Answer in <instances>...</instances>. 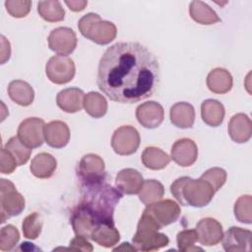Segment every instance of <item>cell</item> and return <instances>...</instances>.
<instances>
[{
    "mask_svg": "<svg viewBox=\"0 0 252 252\" xmlns=\"http://www.w3.org/2000/svg\"><path fill=\"white\" fill-rule=\"evenodd\" d=\"M198 241L205 246L217 245L222 238V225L213 218H205L196 225Z\"/></svg>",
    "mask_w": 252,
    "mask_h": 252,
    "instance_id": "cell-15",
    "label": "cell"
},
{
    "mask_svg": "<svg viewBox=\"0 0 252 252\" xmlns=\"http://www.w3.org/2000/svg\"><path fill=\"white\" fill-rule=\"evenodd\" d=\"M198 158V148L194 141L188 138L177 140L171 147V158L178 165H192Z\"/></svg>",
    "mask_w": 252,
    "mask_h": 252,
    "instance_id": "cell-16",
    "label": "cell"
},
{
    "mask_svg": "<svg viewBox=\"0 0 252 252\" xmlns=\"http://www.w3.org/2000/svg\"><path fill=\"white\" fill-rule=\"evenodd\" d=\"M83 106L86 112L94 118H100L105 115L107 111V101L105 97L96 92H90L85 94Z\"/></svg>",
    "mask_w": 252,
    "mask_h": 252,
    "instance_id": "cell-30",
    "label": "cell"
},
{
    "mask_svg": "<svg viewBox=\"0 0 252 252\" xmlns=\"http://www.w3.org/2000/svg\"><path fill=\"white\" fill-rule=\"evenodd\" d=\"M43 220L38 213H32L27 216L22 223L23 234L28 239H36L41 233Z\"/></svg>",
    "mask_w": 252,
    "mask_h": 252,
    "instance_id": "cell-34",
    "label": "cell"
},
{
    "mask_svg": "<svg viewBox=\"0 0 252 252\" xmlns=\"http://www.w3.org/2000/svg\"><path fill=\"white\" fill-rule=\"evenodd\" d=\"M20 239V233L13 224L5 225L0 230V250L11 251Z\"/></svg>",
    "mask_w": 252,
    "mask_h": 252,
    "instance_id": "cell-37",
    "label": "cell"
},
{
    "mask_svg": "<svg viewBox=\"0 0 252 252\" xmlns=\"http://www.w3.org/2000/svg\"><path fill=\"white\" fill-rule=\"evenodd\" d=\"M141 159L147 168L153 170L163 169L170 162L169 156L157 147H147L141 156Z\"/></svg>",
    "mask_w": 252,
    "mask_h": 252,
    "instance_id": "cell-29",
    "label": "cell"
},
{
    "mask_svg": "<svg viewBox=\"0 0 252 252\" xmlns=\"http://www.w3.org/2000/svg\"><path fill=\"white\" fill-rule=\"evenodd\" d=\"M224 106L217 99H206L201 104L202 120L211 127L220 126L224 118Z\"/></svg>",
    "mask_w": 252,
    "mask_h": 252,
    "instance_id": "cell-25",
    "label": "cell"
},
{
    "mask_svg": "<svg viewBox=\"0 0 252 252\" xmlns=\"http://www.w3.org/2000/svg\"><path fill=\"white\" fill-rule=\"evenodd\" d=\"M44 139L48 146L61 149L70 140V130L68 125L60 120L51 121L44 126Z\"/></svg>",
    "mask_w": 252,
    "mask_h": 252,
    "instance_id": "cell-18",
    "label": "cell"
},
{
    "mask_svg": "<svg viewBox=\"0 0 252 252\" xmlns=\"http://www.w3.org/2000/svg\"><path fill=\"white\" fill-rule=\"evenodd\" d=\"M198 241V234L196 229H184L178 232L176 236V242L178 250L181 252H191L202 250V248L195 246Z\"/></svg>",
    "mask_w": 252,
    "mask_h": 252,
    "instance_id": "cell-36",
    "label": "cell"
},
{
    "mask_svg": "<svg viewBox=\"0 0 252 252\" xmlns=\"http://www.w3.org/2000/svg\"><path fill=\"white\" fill-rule=\"evenodd\" d=\"M170 192L181 206L202 208L207 206L215 195L212 185L206 180L188 176L177 178L170 185Z\"/></svg>",
    "mask_w": 252,
    "mask_h": 252,
    "instance_id": "cell-3",
    "label": "cell"
},
{
    "mask_svg": "<svg viewBox=\"0 0 252 252\" xmlns=\"http://www.w3.org/2000/svg\"><path fill=\"white\" fill-rule=\"evenodd\" d=\"M18 166L16 159L11 155V153L2 148L1 150V158H0V171L3 174H11L14 172L16 167Z\"/></svg>",
    "mask_w": 252,
    "mask_h": 252,
    "instance_id": "cell-40",
    "label": "cell"
},
{
    "mask_svg": "<svg viewBox=\"0 0 252 252\" xmlns=\"http://www.w3.org/2000/svg\"><path fill=\"white\" fill-rule=\"evenodd\" d=\"M171 123L181 129L191 128L195 121V109L188 102H176L169 111Z\"/></svg>",
    "mask_w": 252,
    "mask_h": 252,
    "instance_id": "cell-22",
    "label": "cell"
},
{
    "mask_svg": "<svg viewBox=\"0 0 252 252\" xmlns=\"http://www.w3.org/2000/svg\"><path fill=\"white\" fill-rule=\"evenodd\" d=\"M49 48L58 55H69L77 46V35L75 32L66 27H59L51 31L47 37Z\"/></svg>",
    "mask_w": 252,
    "mask_h": 252,
    "instance_id": "cell-12",
    "label": "cell"
},
{
    "mask_svg": "<svg viewBox=\"0 0 252 252\" xmlns=\"http://www.w3.org/2000/svg\"><path fill=\"white\" fill-rule=\"evenodd\" d=\"M45 123L41 118L29 117L18 127V138L30 149L38 148L43 144Z\"/></svg>",
    "mask_w": 252,
    "mask_h": 252,
    "instance_id": "cell-11",
    "label": "cell"
},
{
    "mask_svg": "<svg viewBox=\"0 0 252 252\" xmlns=\"http://www.w3.org/2000/svg\"><path fill=\"white\" fill-rule=\"evenodd\" d=\"M37 12L44 21L50 23L63 21L65 17V11L57 0L39 1L37 3Z\"/></svg>",
    "mask_w": 252,
    "mask_h": 252,
    "instance_id": "cell-32",
    "label": "cell"
},
{
    "mask_svg": "<svg viewBox=\"0 0 252 252\" xmlns=\"http://www.w3.org/2000/svg\"><path fill=\"white\" fill-rule=\"evenodd\" d=\"M232 76L223 68L213 69L207 77V86L215 94H226L232 88Z\"/></svg>",
    "mask_w": 252,
    "mask_h": 252,
    "instance_id": "cell-23",
    "label": "cell"
},
{
    "mask_svg": "<svg viewBox=\"0 0 252 252\" xmlns=\"http://www.w3.org/2000/svg\"><path fill=\"white\" fill-rule=\"evenodd\" d=\"M10 98L19 105L29 106L34 98V92L32 86L22 80H14L8 86Z\"/></svg>",
    "mask_w": 252,
    "mask_h": 252,
    "instance_id": "cell-26",
    "label": "cell"
},
{
    "mask_svg": "<svg viewBox=\"0 0 252 252\" xmlns=\"http://www.w3.org/2000/svg\"><path fill=\"white\" fill-rule=\"evenodd\" d=\"M57 167L55 158L48 153L37 154L31 162V172L37 178H49Z\"/></svg>",
    "mask_w": 252,
    "mask_h": 252,
    "instance_id": "cell-24",
    "label": "cell"
},
{
    "mask_svg": "<svg viewBox=\"0 0 252 252\" xmlns=\"http://www.w3.org/2000/svg\"><path fill=\"white\" fill-rule=\"evenodd\" d=\"M158 229L160 228L152 220L142 214L132 238L136 250L156 251L168 245L169 238L164 233L158 232Z\"/></svg>",
    "mask_w": 252,
    "mask_h": 252,
    "instance_id": "cell-5",
    "label": "cell"
},
{
    "mask_svg": "<svg viewBox=\"0 0 252 252\" xmlns=\"http://www.w3.org/2000/svg\"><path fill=\"white\" fill-rule=\"evenodd\" d=\"M77 175L83 186L101 183L105 178L104 161L97 155H85L78 163Z\"/></svg>",
    "mask_w": 252,
    "mask_h": 252,
    "instance_id": "cell-7",
    "label": "cell"
},
{
    "mask_svg": "<svg viewBox=\"0 0 252 252\" xmlns=\"http://www.w3.org/2000/svg\"><path fill=\"white\" fill-rule=\"evenodd\" d=\"M144 183L142 174L134 168H124L120 170L115 178L118 190L127 195H134L140 192Z\"/></svg>",
    "mask_w": 252,
    "mask_h": 252,
    "instance_id": "cell-19",
    "label": "cell"
},
{
    "mask_svg": "<svg viewBox=\"0 0 252 252\" xmlns=\"http://www.w3.org/2000/svg\"><path fill=\"white\" fill-rule=\"evenodd\" d=\"M78 29L86 38L101 45L110 43L117 33V29L113 23L101 20L100 16L94 13H88L83 16L79 20Z\"/></svg>",
    "mask_w": 252,
    "mask_h": 252,
    "instance_id": "cell-4",
    "label": "cell"
},
{
    "mask_svg": "<svg viewBox=\"0 0 252 252\" xmlns=\"http://www.w3.org/2000/svg\"><path fill=\"white\" fill-rule=\"evenodd\" d=\"M132 250V251H136V248L134 246H130V244L128 242H124L121 244V246L114 248L113 250Z\"/></svg>",
    "mask_w": 252,
    "mask_h": 252,
    "instance_id": "cell-44",
    "label": "cell"
},
{
    "mask_svg": "<svg viewBox=\"0 0 252 252\" xmlns=\"http://www.w3.org/2000/svg\"><path fill=\"white\" fill-rule=\"evenodd\" d=\"M76 68L73 59L68 56L54 55L46 63L45 73L54 84L63 85L73 80Z\"/></svg>",
    "mask_w": 252,
    "mask_h": 252,
    "instance_id": "cell-9",
    "label": "cell"
},
{
    "mask_svg": "<svg viewBox=\"0 0 252 252\" xmlns=\"http://www.w3.org/2000/svg\"><path fill=\"white\" fill-rule=\"evenodd\" d=\"M71 224L76 235L92 239V233L95 226V221L89 212L77 205L72 211Z\"/></svg>",
    "mask_w": 252,
    "mask_h": 252,
    "instance_id": "cell-20",
    "label": "cell"
},
{
    "mask_svg": "<svg viewBox=\"0 0 252 252\" xmlns=\"http://www.w3.org/2000/svg\"><path fill=\"white\" fill-rule=\"evenodd\" d=\"M85 94L79 88H68L58 93L56 103L63 111L75 113L82 109Z\"/></svg>",
    "mask_w": 252,
    "mask_h": 252,
    "instance_id": "cell-21",
    "label": "cell"
},
{
    "mask_svg": "<svg viewBox=\"0 0 252 252\" xmlns=\"http://www.w3.org/2000/svg\"><path fill=\"white\" fill-rule=\"evenodd\" d=\"M252 198L250 195L240 196L234 204V216L236 220L243 223L250 224L252 221V213H251Z\"/></svg>",
    "mask_w": 252,
    "mask_h": 252,
    "instance_id": "cell-35",
    "label": "cell"
},
{
    "mask_svg": "<svg viewBox=\"0 0 252 252\" xmlns=\"http://www.w3.org/2000/svg\"><path fill=\"white\" fill-rule=\"evenodd\" d=\"M143 215L147 216L159 228H161L178 220L180 216V207L173 200H159L147 205Z\"/></svg>",
    "mask_w": 252,
    "mask_h": 252,
    "instance_id": "cell-8",
    "label": "cell"
},
{
    "mask_svg": "<svg viewBox=\"0 0 252 252\" xmlns=\"http://www.w3.org/2000/svg\"><path fill=\"white\" fill-rule=\"evenodd\" d=\"M92 239L102 247L110 248L118 243L120 234L114 223H98L93 230Z\"/></svg>",
    "mask_w": 252,
    "mask_h": 252,
    "instance_id": "cell-27",
    "label": "cell"
},
{
    "mask_svg": "<svg viewBox=\"0 0 252 252\" xmlns=\"http://www.w3.org/2000/svg\"><path fill=\"white\" fill-rule=\"evenodd\" d=\"M159 77L155 54L139 42L126 41L105 50L98 63L96 83L111 100L135 103L154 94Z\"/></svg>",
    "mask_w": 252,
    "mask_h": 252,
    "instance_id": "cell-1",
    "label": "cell"
},
{
    "mask_svg": "<svg viewBox=\"0 0 252 252\" xmlns=\"http://www.w3.org/2000/svg\"><path fill=\"white\" fill-rule=\"evenodd\" d=\"M0 38H1V64H4L10 58L11 48H10V42L6 39L4 35H1Z\"/></svg>",
    "mask_w": 252,
    "mask_h": 252,
    "instance_id": "cell-42",
    "label": "cell"
},
{
    "mask_svg": "<svg viewBox=\"0 0 252 252\" xmlns=\"http://www.w3.org/2000/svg\"><path fill=\"white\" fill-rule=\"evenodd\" d=\"M64 250H72V251H85V252H91L94 250L93 245L88 241L87 238L83 236L74 237L70 241V247L64 248Z\"/></svg>",
    "mask_w": 252,
    "mask_h": 252,
    "instance_id": "cell-41",
    "label": "cell"
},
{
    "mask_svg": "<svg viewBox=\"0 0 252 252\" xmlns=\"http://www.w3.org/2000/svg\"><path fill=\"white\" fill-rule=\"evenodd\" d=\"M25 199L15 185L6 179L0 181V220L4 223L9 218L19 216L25 209Z\"/></svg>",
    "mask_w": 252,
    "mask_h": 252,
    "instance_id": "cell-6",
    "label": "cell"
},
{
    "mask_svg": "<svg viewBox=\"0 0 252 252\" xmlns=\"http://www.w3.org/2000/svg\"><path fill=\"white\" fill-rule=\"evenodd\" d=\"M140 146V134L138 130L130 125L117 128L111 138L113 151L120 156L134 154Z\"/></svg>",
    "mask_w": 252,
    "mask_h": 252,
    "instance_id": "cell-10",
    "label": "cell"
},
{
    "mask_svg": "<svg viewBox=\"0 0 252 252\" xmlns=\"http://www.w3.org/2000/svg\"><path fill=\"white\" fill-rule=\"evenodd\" d=\"M136 118L145 128L154 129L162 123L164 110L158 102L147 101L137 107Z\"/></svg>",
    "mask_w": 252,
    "mask_h": 252,
    "instance_id": "cell-14",
    "label": "cell"
},
{
    "mask_svg": "<svg viewBox=\"0 0 252 252\" xmlns=\"http://www.w3.org/2000/svg\"><path fill=\"white\" fill-rule=\"evenodd\" d=\"M4 148L6 150H8L11 153V155L14 157V158L17 161L18 166L24 165L25 163H27L32 155V149L27 147L18 138V136L10 138Z\"/></svg>",
    "mask_w": 252,
    "mask_h": 252,
    "instance_id": "cell-33",
    "label": "cell"
},
{
    "mask_svg": "<svg viewBox=\"0 0 252 252\" xmlns=\"http://www.w3.org/2000/svg\"><path fill=\"white\" fill-rule=\"evenodd\" d=\"M227 131L233 142L239 144L246 143L252 135L251 119L244 113L234 114L228 122Z\"/></svg>",
    "mask_w": 252,
    "mask_h": 252,
    "instance_id": "cell-17",
    "label": "cell"
},
{
    "mask_svg": "<svg viewBox=\"0 0 252 252\" xmlns=\"http://www.w3.org/2000/svg\"><path fill=\"white\" fill-rule=\"evenodd\" d=\"M189 13L191 18L201 25H213L220 22L218 14L202 1H192L189 6Z\"/></svg>",
    "mask_w": 252,
    "mask_h": 252,
    "instance_id": "cell-28",
    "label": "cell"
},
{
    "mask_svg": "<svg viewBox=\"0 0 252 252\" xmlns=\"http://www.w3.org/2000/svg\"><path fill=\"white\" fill-rule=\"evenodd\" d=\"M32 2L30 0H7L5 7L7 12L14 18H24L31 11Z\"/></svg>",
    "mask_w": 252,
    "mask_h": 252,
    "instance_id": "cell-39",
    "label": "cell"
},
{
    "mask_svg": "<svg viewBox=\"0 0 252 252\" xmlns=\"http://www.w3.org/2000/svg\"><path fill=\"white\" fill-rule=\"evenodd\" d=\"M164 195L163 185L156 179L145 180L139 192V199L145 205H150L162 199Z\"/></svg>",
    "mask_w": 252,
    "mask_h": 252,
    "instance_id": "cell-31",
    "label": "cell"
},
{
    "mask_svg": "<svg viewBox=\"0 0 252 252\" xmlns=\"http://www.w3.org/2000/svg\"><path fill=\"white\" fill-rule=\"evenodd\" d=\"M122 198V193L111 185L101 182L92 186H83L82 199L78 205L91 214L98 223H114L113 213Z\"/></svg>",
    "mask_w": 252,
    "mask_h": 252,
    "instance_id": "cell-2",
    "label": "cell"
},
{
    "mask_svg": "<svg viewBox=\"0 0 252 252\" xmlns=\"http://www.w3.org/2000/svg\"><path fill=\"white\" fill-rule=\"evenodd\" d=\"M252 232L238 226H231L222 235V247L226 252L250 251Z\"/></svg>",
    "mask_w": 252,
    "mask_h": 252,
    "instance_id": "cell-13",
    "label": "cell"
},
{
    "mask_svg": "<svg viewBox=\"0 0 252 252\" xmlns=\"http://www.w3.org/2000/svg\"><path fill=\"white\" fill-rule=\"evenodd\" d=\"M65 4L69 7L70 10L74 12H80L83 11L86 6L88 5V1L86 0H71V1H65Z\"/></svg>",
    "mask_w": 252,
    "mask_h": 252,
    "instance_id": "cell-43",
    "label": "cell"
},
{
    "mask_svg": "<svg viewBox=\"0 0 252 252\" xmlns=\"http://www.w3.org/2000/svg\"><path fill=\"white\" fill-rule=\"evenodd\" d=\"M201 178L209 182L214 188L215 192L219 191L226 181V171L220 167H212L206 170Z\"/></svg>",
    "mask_w": 252,
    "mask_h": 252,
    "instance_id": "cell-38",
    "label": "cell"
}]
</instances>
